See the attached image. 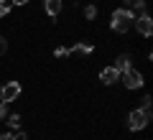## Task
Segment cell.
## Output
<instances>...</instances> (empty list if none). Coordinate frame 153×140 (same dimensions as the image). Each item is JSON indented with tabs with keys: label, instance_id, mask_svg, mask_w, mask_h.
<instances>
[{
	"label": "cell",
	"instance_id": "6",
	"mask_svg": "<svg viewBox=\"0 0 153 140\" xmlns=\"http://www.w3.org/2000/svg\"><path fill=\"white\" fill-rule=\"evenodd\" d=\"M100 79H102V84H115V81L120 79V71L115 69V66H107V69L100 71Z\"/></svg>",
	"mask_w": 153,
	"mask_h": 140
},
{
	"label": "cell",
	"instance_id": "11",
	"mask_svg": "<svg viewBox=\"0 0 153 140\" xmlns=\"http://www.w3.org/2000/svg\"><path fill=\"white\" fill-rule=\"evenodd\" d=\"M5 122H8V127H10V130H16V127H21V115H18V112H13V115H8V120H5Z\"/></svg>",
	"mask_w": 153,
	"mask_h": 140
},
{
	"label": "cell",
	"instance_id": "13",
	"mask_svg": "<svg viewBox=\"0 0 153 140\" xmlns=\"http://www.w3.org/2000/svg\"><path fill=\"white\" fill-rule=\"evenodd\" d=\"M151 102H153V97H151V94H143V99H140V110L151 112Z\"/></svg>",
	"mask_w": 153,
	"mask_h": 140
},
{
	"label": "cell",
	"instance_id": "19",
	"mask_svg": "<svg viewBox=\"0 0 153 140\" xmlns=\"http://www.w3.org/2000/svg\"><path fill=\"white\" fill-rule=\"evenodd\" d=\"M28 0H10V5H26Z\"/></svg>",
	"mask_w": 153,
	"mask_h": 140
},
{
	"label": "cell",
	"instance_id": "1",
	"mask_svg": "<svg viewBox=\"0 0 153 140\" xmlns=\"http://www.w3.org/2000/svg\"><path fill=\"white\" fill-rule=\"evenodd\" d=\"M133 21H135L133 10H128V8H117V10L112 13V18H110V28H112L115 33H128L133 28Z\"/></svg>",
	"mask_w": 153,
	"mask_h": 140
},
{
	"label": "cell",
	"instance_id": "18",
	"mask_svg": "<svg viewBox=\"0 0 153 140\" xmlns=\"http://www.w3.org/2000/svg\"><path fill=\"white\" fill-rule=\"evenodd\" d=\"M0 140H16V135H13V133H3V135H0Z\"/></svg>",
	"mask_w": 153,
	"mask_h": 140
},
{
	"label": "cell",
	"instance_id": "12",
	"mask_svg": "<svg viewBox=\"0 0 153 140\" xmlns=\"http://www.w3.org/2000/svg\"><path fill=\"white\" fill-rule=\"evenodd\" d=\"M84 18H87V21H94V18H97V5H87L84 8Z\"/></svg>",
	"mask_w": 153,
	"mask_h": 140
},
{
	"label": "cell",
	"instance_id": "8",
	"mask_svg": "<svg viewBox=\"0 0 153 140\" xmlns=\"http://www.w3.org/2000/svg\"><path fill=\"white\" fill-rule=\"evenodd\" d=\"M130 56H128V54H120V56H117V61H115V69H117V71H120V74H123V71H128V69H130Z\"/></svg>",
	"mask_w": 153,
	"mask_h": 140
},
{
	"label": "cell",
	"instance_id": "15",
	"mask_svg": "<svg viewBox=\"0 0 153 140\" xmlns=\"http://www.w3.org/2000/svg\"><path fill=\"white\" fill-rule=\"evenodd\" d=\"M5 51H8V41L0 36V56H5Z\"/></svg>",
	"mask_w": 153,
	"mask_h": 140
},
{
	"label": "cell",
	"instance_id": "17",
	"mask_svg": "<svg viewBox=\"0 0 153 140\" xmlns=\"http://www.w3.org/2000/svg\"><path fill=\"white\" fill-rule=\"evenodd\" d=\"M3 117H8V104L5 102H0V120Z\"/></svg>",
	"mask_w": 153,
	"mask_h": 140
},
{
	"label": "cell",
	"instance_id": "10",
	"mask_svg": "<svg viewBox=\"0 0 153 140\" xmlns=\"http://www.w3.org/2000/svg\"><path fill=\"white\" fill-rule=\"evenodd\" d=\"M125 8L128 10H143L146 8V0H125Z\"/></svg>",
	"mask_w": 153,
	"mask_h": 140
},
{
	"label": "cell",
	"instance_id": "2",
	"mask_svg": "<svg viewBox=\"0 0 153 140\" xmlns=\"http://www.w3.org/2000/svg\"><path fill=\"white\" fill-rule=\"evenodd\" d=\"M148 122H151V112H146V110H140V107H135L130 115H128V127H130L133 133L143 130Z\"/></svg>",
	"mask_w": 153,
	"mask_h": 140
},
{
	"label": "cell",
	"instance_id": "4",
	"mask_svg": "<svg viewBox=\"0 0 153 140\" xmlns=\"http://www.w3.org/2000/svg\"><path fill=\"white\" fill-rule=\"evenodd\" d=\"M123 84L128 87V89H138V87H143V74L135 69V66H130L128 71H123Z\"/></svg>",
	"mask_w": 153,
	"mask_h": 140
},
{
	"label": "cell",
	"instance_id": "14",
	"mask_svg": "<svg viewBox=\"0 0 153 140\" xmlns=\"http://www.w3.org/2000/svg\"><path fill=\"white\" fill-rule=\"evenodd\" d=\"M8 13H10V3L8 0H0V18H5Z\"/></svg>",
	"mask_w": 153,
	"mask_h": 140
},
{
	"label": "cell",
	"instance_id": "7",
	"mask_svg": "<svg viewBox=\"0 0 153 140\" xmlns=\"http://www.w3.org/2000/svg\"><path fill=\"white\" fill-rule=\"evenodd\" d=\"M44 8H46V13L51 18H56L61 13V0H44Z\"/></svg>",
	"mask_w": 153,
	"mask_h": 140
},
{
	"label": "cell",
	"instance_id": "16",
	"mask_svg": "<svg viewBox=\"0 0 153 140\" xmlns=\"http://www.w3.org/2000/svg\"><path fill=\"white\" fill-rule=\"evenodd\" d=\"M54 54H56V56H59V59H64V56H69V49H61V46H59V49H56V51H54Z\"/></svg>",
	"mask_w": 153,
	"mask_h": 140
},
{
	"label": "cell",
	"instance_id": "9",
	"mask_svg": "<svg viewBox=\"0 0 153 140\" xmlns=\"http://www.w3.org/2000/svg\"><path fill=\"white\" fill-rule=\"evenodd\" d=\"M92 43H87V41H79V43H74V46H71L69 49V54H76V51H79V54H92Z\"/></svg>",
	"mask_w": 153,
	"mask_h": 140
},
{
	"label": "cell",
	"instance_id": "5",
	"mask_svg": "<svg viewBox=\"0 0 153 140\" xmlns=\"http://www.w3.org/2000/svg\"><path fill=\"white\" fill-rule=\"evenodd\" d=\"M133 28H138V33L148 38V36L153 33V18L148 16V13H143L140 18H135V21H133Z\"/></svg>",
	"mask_w": 153,
	"mask_h": 140
},
{
	"label": "cell",
	"instance_id": "3",
	"mask_svg": "<svg viewBox=\"0 0 153 140\" xmlns=\"http://www.w3.org/2000/svg\"><path fill=\"white\" fill-rule=\"evenodd\" d=\"M18 97H21V84H18V81H8V84L0 87V102L10 104V102H16Z\"/></svg>",
	"mask_w": 153,
	"mask_h": 140
}]
</instances>
